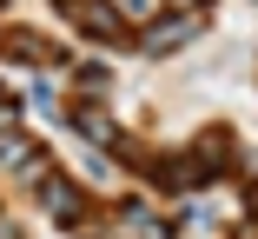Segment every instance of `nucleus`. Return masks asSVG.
<instances>
[{"instance_id": "f03ea898", "label": "nucleus", "mask_w": 258, "mask_h": 239, "mask_svg": "<svg viewBox=\"0 0 258 239\" xmlns=\"http://www.w3.org/2000/svg\"><path fill=\"white\" fill-rule=\"evenodd\" d=\"M179 40H185V20H166V27H152V40H146V46H152V54H172Z\"/></svg>"}, {"instance_id": "f257e3e1", "label": "nucleus", "mask_w": 258, "mask_h": 239, "mask_svg": "<svg viewBox=\"0 0 258 239\" xmlns=\"http://www.w3.org/2000/svg\"><path fill=\"white\" fill-rule=\"evenodd\" d=\"M73 20H80V27H93L99 40H113V46H126V27H119V14L106 7V0H73Z\"/></svg>"}]
</instances>
